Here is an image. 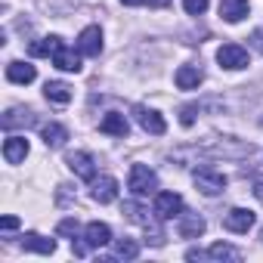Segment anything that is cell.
Returning a JSON list of instances; mask_svg holds the SVG:
<instances>
[{
	"label": "cell",
	"mask_w": 263,
	"mask_h": 263,
	"mask_svg": "<svg viewBox=\"0 0 263 263\" xmlns=\"http://www.w3.org/2000/svg\"><path fill=\"white\" fill-rule=\"evenodd\" d=\"M56 232H59V235H68V238H74V235H78V220H74V217H65V220H59Z\"/></svg>",
	"instance_id": "obj_25"
},
{
	"label": "cell",
	"mask_w": 263,
	"mask_h": 263,
	"mask_svg": "<svg viewBox=\"0 0 263 263\" xmlns=\"http://www.w3.org/2000/svg\"><path fill=\"white\" fill-rule=\"evenodd\" d=\"M223 226H226L229 232H248V229L254 226V211H248V208H232V211L226 214Z\"/></svg>",
	"instance_id": "obj_9"
},
{
	"label": "cell",
	"mask_w": 263,
	"mask_h": 263,
	"mask_svg": "<svg viewBox=\"0 0 263 263\" xmlns=\"http://www.w3.org/2000/svg\"><path fill=\"white\" fill-rule=\"evenodd\" d=\"M127 186H130V192H134L137 198H143V195H149V192L158 189V177H155L152 167L134 164V167H130V177H127Z\"/></svg>",
	"instance_id": "obj_1"
},
{
	"label": "cell",
	"mask_w": 263,
	"mask_h": 263,
	"mask_svg": "<svg viewBox=\"0 0 263 263\" xmlns=\"http://www.w3.org/2000/svg\"><path fill=\"white\" fill-rule=\"evenodd\" d=\"M25 155H28V140H25V137H10V140L4 143V158H7L10 164H22Z\"/></svg>",
	"instance_id": "obj_11"
},
{
	"label": "cell",
	"mask_w": 263,
	"mask_h": 263,
	"mask_svg": "<svg viewBox=\"0 0 263 263\" xmlns=\"http://www.w3.org/2000/svg\"><path fill=\"white\" fill-rule=\"evenodd\" d=\"M22 248H25V251H37V254H53V251H56V241H53V238H44V235H37V232H28V235L22 238Z\"/></svg>",
	"instance_id": "obj_20"
},
{
	"label": "cell",
	"mask_w": 263,
	"mask_h": 263,
	"mask_svg": "<svg viewBox=\"0 0 263 263\" xmlns=\"http://www.w3.org/2000/svg\"><path fill=\"white\" fill-rule=\"evenodd\" d=\"M260 238H263V235H260Z\"/></svg>",
	"instance_id": "obj_32"
},
{
	"label": "cell",
	"mask_w": 263,
	"mask_h": 263,
	"mask_svg": "<svg viewBox=\"0 0 263 263\" xmlns=\"http://www.w3.org/2000/svg\"><path fill=\"white\" fill-rule=\"evenodd\" d=\"M217 62H220L223 68L238 71V68H245V65H248V50H245V47H238V44H223V47L217 50Z\"/></svg>",
	"instance_id": "obj_4"
},
{
	"label": "cell",
	"mask_w": 263,
	"mask_h": 263,
	"mask_svg": "<svg viewBox=\"0 0 263 263\" xmlns=\"http://www.w3.org/2000/svg\"><path fill=\"white\" fill-rule=\"evenodd\" d=\"M53 65L62 68V71H81V53H74L68 47H59L53 53Z\"/></svg>",
	"instance_id": "obj_14"
},
{
	"label": "cell",
	"mask_w": 263,
	"mask_h": 263,
	"mask_svg": "<svg viewBox=\"0 0 263 263\" xmlns=\"http://www.w3.org/2000/svg\"><path fill=\"white\" fill-rule=\"evenodd\" d=\"M180 121H183V124L189 127V124L195 121V105H186V108H183V115H180Z\"/></svg>",
	"instance_id": "obj_28"
},
{
	"label": "cell",
	"mask_w": 263,
	"mask_h": 263,
	"mask_svg": "<svg viewBox=\"0 0 263 263\" xmlns=\"http://www.w3.org/2000/svg\"><path fill=\"white\" fill-rule=\"evenodd\" d=\"M65 164H68V171H71L74 177H81V180H96V164H93V155H90V152H71V155L65 158Z\"/></svg>",
	"instance_id": "obj_5"
},
{
	"label": "cell",
	"mask_w": 263,
	"mask_h": 263,
	"mask_svg": "<svg viewBox=\"0 0 263 263\" xmlns=\"http://www.w3.org/2000/svg\"><path fill=\"white\" fill-rule=\"evenodd\" d=\"M260 47H263V41H260Z\"/></svg>",
	"instance_id": "obj_31"
},
{
	"label": "cell",
	"mask_w": 263,
	"mask_h": 263,
	"mask_svg": "<svg viewBox=\"0 0 263 263\" xmlns=\"http://www.w3.org/2000/svg\"><path fill=\"white\" fill-rule=\"evenodd\" d=\"M59 47H65V44H62V37L50 34V37H41V41H34V44H31V56H53Z\"/></svg>",
	"instance_id": "obj_21"
},
{
	"label": "cell",
	"mask_w": 263,
	"mask_h": 263,
	"mask_svg": "<svg viewBox=\"0 0 263 263\" xmlns=\"http://www.w3.org/2000/svg\"><path fill=\"white\" fill-rule=\"evenodd\" d=\"M99 130H102V134H108V137H121V140H124V137L130 134V124H127V118H124V115L111 111V115H105V118H102Z\"/></svg>",
	"instance_id": "obj_10"
},
{
	"label": "cell",
	"mask_w": 263,
	"mask_h": 263,
	"mask_svg": "<svg viewBox=\"0 0 263 263\" xmlns=\"http://www.w3.org/2000/svg\"><path fill=\"white\" fill-rule=\"evenodd\" d=\"M7 78H10L13 84H31V81L37 78V71H34V65H28V62H10V65H7Z\"/></svg>",
	"instance_id": "obj_17"
},
{
	"label": "cell",
	"mask_w": 263,
	"mask_h": 263,
	"mask_svg": "<svg viewBox=\"0 0 263 263\" xmlns=\"http://www.w3.org/2000/svg\"><path fill=\"white\" fill-rule=\"evenodd\" d=\"M248 10H251L248 0H220V16L226 22H241L248 16Z\"/></svg>",
	"instance_id": "obj_12"
},
{
	"label": "cell",
	"mask_w": 263,
	"mask_h": 263,
	"mask_svg": "<svg viewBox=\"0 0 263 263\" xmlns=\"http://www.w3.org/2000/svg\"><path fill=\"white\" fill-rule=\"evenodd\" d=\"M78 53L81 56H99L102 53V31L96 25H90L78 34Z\"/></svg>",
	"instance_id": "obj_6"
},
{
	"label": "cell",
	"mask_w": 263,
	"mask_h": 263,
	"mask_svg": "<svg viewBox=\"0 0 263 263\" xmlns=\"http://www.w3.org/2000/svg\"><path fill=\"white\" fill-rule=\"evenodd\" d=\"M90 195H93V201H99V204H111V201L118 198V180H115V177H99V180H93Z\"/></svg>",
	"instance_id": "obj_8"
},
{
	"label": "cell",
	"mask_w": 263,
	"mask_h": 263,
	"mask_svg": "<svg viewBox=\"0 0 263 263\" xmlns=\"http://www.w3.org/2000/svg\"><path fill=\"white\" fill-rule=\"evenodd\" d=\"M254 195H257V201H263V177L254 180Z\"/></svg>",
	"instance_id": "obj_29"
},
{
	"label": "cell",
	"mask_w": 263,
	"mask_h": 263,
	"mask_svg": "<svg viewBox=\"0 0 263 263\" xmlns=\"http://www.w3.org/2000/svg\"><path fill=\"white\" fill-rule=\"evenodd\" d=\"M183 10H186L189 16H201V13L208 10V0H183Z\"/></svg>",
	"instance_id": "obj_26"
},
{
	"label": "cell",
	"mask_w": 263,
	"mask_h": 263,
	"mask_svg": "<svg viewBox=\"0 0 263 263\" xmlns=\"http://www.w3.org/2000/svg\"><path fill=\"white\" fill-rule=\"evenodd\" d=\"M195 189L201 192V195H220L223 189H226V174H220V171H214V167H201V171H195Z\"/></svg>",
	"instance_id": "obj_2"
},
{
	"label": "cell",
	"mask_w": 263,
	"mask_h": 263,
	"mask_svg": "<svg viewBox=\"0 0 263 263\" xmlns=\"http://www.w3.org/2000/svg\"><path fill=\"white\" fill-rule=\"evenodd\" d=\"M183 214V198L177 192H158L155 195V217L158 220H174Z\"/></svg>",
	"instance_id": "obj_3"
},
{
	"label": "cell",
	"mask_w": 263,
	"mask_h": 263,
	"mask_svg": "<svg viewBox=\"0 0 263 263\" xmlns=\"http://www.w3.org/2000/svg\"><path fill=\"white\" fill-rule=\"evenodd\" d=\"M84 238H87L90 248H105V245L111 241V229H108L105 223H90V226L84 229Z\"/></svg>",
	"instance_id": "obj_15"
},
{
	"label": "cell",
	"mask_w": 263,
	"mask_h": 263,
	"mask_svg": "<svg viewBox=\"0 0 263 263\" xmlns=\"http://www.w3.org/2000/svg\"><path fill=\"white\" fill-rule=\"evenodd\" d=\"M134 111H137V121H140V127L146 130V134H152V137H161L164 130H167V124H164V118H161L158 111H152V108H143V105H137Z\"/></svg>",
	"instance_id": "obj_7"
},
{
	"label": "cell",
	"mask_w": 263,
	"mask_h": 263,
	"mask_svg": "<svg viewBox=\"0 0 263 263\" xmlns=\"http://www.w3.org/2000/svg\"><path fill=\"white\" fill-rule=\"evenodd\" d=\"M121 4H127V7H143L146 0H121Z\"/></svg>",
	"instance_id": "obj_30"
},
{
	"label": "cell",
	"mask_w": 263,
	"mask_h": 263,
	"mask_svg": "<svg viewBox=\"0 0 263 263\" xmlns=\"http://www.w3.org/2000/svg\"><path fill=\"white\" fill-rule=\"evenodd\" d=\"M201 81H204V74H201L198 65H180L177 68V87L180 90H195Z\"/></svg>",
	"instance_id": "obj_13"
},
{
	"label": "cell",
	"mask_w": 263,
	"mask_h": 263,
	"mask_svg": "<svg viewBox=\"0 0 263 263\" xmlns=\"http://www.w3.org/2000/svg\"><path fill=\"white\" fill-rule=\"evenodd\" d=\"M208 257H211V260H238V257H241V251H235L232 245L217 241V245H211V248H208Z\"/></svg>",
	"instance_id": "obj_23"
},
{
	"label": "cell",
	"mask_w": 263,
	"mask_h": 263,
	"mask_svg": "<svg viewBox=\"0 0 263 263\" xmlns=\"http://www.w3.org/2000/svg\"><path fill=\"white\" fill-rule=\"evenodd\" d=\"M19 124H34V115L31 111H22V108H13V111H7L4 115V130H13V127H19Z\"/></svg>",
	"instance_id": "obj_22"
},
{
	"label": "cell",
	"mask_w": 263,
	"mask_h": 263,
	"mask_svg": "<svg viewBox=\"0 0 263 263\" xmlns=\"http://www.w3.org/2000/svg\"><path fill=\"white\" fill-rule=\"evenodd\" d=\"M0 229H7V232L19 229V217H4V220H0Z\"/></svg>",
	"instance_id": "obj_27"
},
{
	"label": "cell",
	"mask_w": 263,
	"mask_h": 263,
	"mask_svg": "<svg viewBox=\"0 0 263 263\" xmlns=\"http://www.w3.org/2000/svg\"><path fill=\"white\" fill-rule=\"evenodd\" d=\"M44 96H47L50 102H56V105H65V102H71V87L62 84V81H47Z\"/></svg>",
	"instance_id": "obj_19"
},
{
	"label": "cell",
	"mask_w": 263,
	"mask_h": 263,
	"mask_svg": "<svg viewBox=\"0 0 263 263\" xmlns=\"http://www.w3.org/2000/svg\"><path fill=\"white\" fill-rule=\"evenodd\" d=\"M204 232V217L198 214H180V235L183 238H198Z\"/></svg>",
	"instance_id": "obj_18"
},
{
	"label": "cell",
	"mask_w": 263,
	"mask_h": 263,
	"mask_svg": "<svg viewBox=\"0 0 263 263\" xmlns=\"http://www.w3.org/2000/svg\"><path fill=\"white\" fill-rule=\"evenodd\" d=\"M44 143H47V149H59V146H65V140H68V130L62 127V124H56V121H50V124H44Z\"/></svg>",
	"instance_id": "obj_16"
},
{
	"label": "cell",
	"mask_w": 263,
	"mask_h": 263,
	"mask_svg": "<svg viewBox=\"0 0 263 263\" xmlns=\"http://www.w3.org/2000/svg\"><path fill=\"white\" fill-rule=\"evenodd\" d=\"M140 254V245L134 241V238H121L118 245H115V257H121V260H134Z\"/></svg>",
	"instance_id": "obj_24"
}]
</instances>
